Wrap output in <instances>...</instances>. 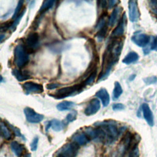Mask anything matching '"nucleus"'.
I'll list each match as a JSON object with an SVG mask.
<instances>
[{"instance_id":"obj_3","label":"nucleus","mask_w":157,"mask_h":157,"mask_svg":"<svg viewBox=\"0 0 157 157\" xmlns=\"http://www.w3.org/2000/svg\"><path fill=\"white\" fill-rule=\"evenodd\" d=\"M29 52L24 45L18 44L14 49V62L18 68H23L29 62Z\"/></svg>"},{"instance_id":"obj_37","label":"nucleus","mask_w":157,"mask_h":157,"mask_svg":"<svg viewBox=\"0 0 157 157\" xmlns=\"http://www.w3.org/2000/svg\"><path fill=\"white\" fill-rule=\"evenodd\" d=\"M144 81L147 85L153 84V83H155L157 82V77L156 76L149 77L147 78H145L144 79Z\"/></svg>"},{"instance_id":"obj_9","label":"nucleus","mask_w":157,"mask_h":157,"mask_svg":"<svg viewBox=\"0 0 157 157\" xmlns=\"http://www.w3.org/2000/svg\"><path fill=\"white\" fill-rule=\"evenodd\" d=\"M129 8V18L131 21L136 22L139 20L140 12L138 7L137 1H129L128 2Z\"/></svg>"},{"instance_id":"obj_32","label":"nucleus","mask_w":157,"mask_h":157,"mask_svg":"<svg viewBox=\"0 0 157 157\" xmlns=\"http://www.w3.org/2000/svg\"><path fill=\"white\" fill-rule=\"evenodd\" d=\"M25 11H26V10H25V9H23V12L20 13V15H19V16H18L15 20H14V21L12 22V26H11V27H10V29H15V28L17 27V26L18 25V24L19 23V22H20V19L21 18V17L23 16V15H24V13H25Z\"/></svg>"},{"instance_id":"obj_23","label":"nucleus","mask_w":157,"mask_h":157,"mask_svg":"<svg viewBox=\"0 0 157 157\" xmlns=\"http://www.w3.org/2000/svg\"><path fill=\"white\" fill-rule=\"evenodd\" d=\"M139 59L138 54L135 52H130L128 53L123 59V63L126 64H130L135 63Z\"/></svg>"},{"instance_id":"obj_45","label":"nucleus","mask_w":157,"mask_h":157,"mask_svg":"<svg viewBox=\"0 0 157 157\" xmlns=\"http://www.w3.org/2000/svg\"><path fill=\"white\" fill-rule=\"evenodd\" d=\"M2 80H3V77L0 75V82H2Z\"/></svg>"},{"instance_id":"obj_10","label":"nucleus","mask_w":157,"mask_h":157,"mask_svg":"<svg viewBox=\"0 0 157 157\" xmlns=\"http://www.w3.org/2000/svg\"><path fill=\"white\" fill-rule=\"evenodd\" d=\"M126 23V16L125 13H123V15L121 16L118 22V25L112 33V34H111L112 37L114 39H117L123 35L125 30Z\"/></svg>"},{"instance_id":"obj_24","label":"nucleus","mask_w":157,"mask_h":157,"mask_svg":"<svg viewBox=\"0 0 157 157\" xmlns=\"http://www.w3.org/2000/svg\"><path fill=\"white\" fill-rule=\"evenodd\" d=\"M75 105L74 102L69 101H64L59 103L56 105V108L59 111H64L71 110Z\"/></svg>"},{"instance_id":"obj_40","label":"nucleus","mask_w":157,"mask_h":157,"mask_svg":"<svg viewBox=\"0 0 157 157\" xmlns=\"http://www.w3.org/2000/svg\"><path fill=\"white\" fill-rule=\"evenodd\" d=\"M61 86V85L59 83H48L46 87L48 90H53L55 88H57L58 87H59Z\"/></svg>"},{"instance_id":"obj_20","label":"nucleus","mask_w":157,"mask_h":157,"mask_svg":"<svg viewBox=\"0 0 157 157\" xmlns=\"http://www.w3.org/2000/svg\"><path fill=\"white\" fill-rule=\"evenodd\" d=\"M0 135L7 140L12 138V132L9 127L2 121L0 120Z\"/></svg>"},{"instance_id":"obj_13","label":"nucleus","mask_w":157,"mask_h":157,"mask_svg":"<svg viewBox=\"0 0 157 157\" xmlns=\"http://www.w3.org/2000/svg\"><path fill=\"white\" fill-rule=\"evenodd\" d=\"M100 101L97 98L92 99L86 105L84 113L86 116H91L96 113L100 109Z\"/></svg>"},{"instance_id":"obj_43","label":"nucleus","mask_w":157,"mask_h":157,"mask_svg":"<svg viewBox=\"0 0 157 157\" xmlns=\"http://www.w3.org/2000/svg\"><path fill=\"white\" fill-rule=\"evenodd\" d=\"M55 157H69L68 156L61 153V152H59L58 151L57 153H56V156Z\"/></svg>"},{"instance_id":"obj_4","label":"nucleus","mask_w":157,"mask_h":157,"mask_svg":"<svg viewBox=\"0 0 157 157\" xmlns=\"http://www.w3.org/2000/svg\"><path fill=\"white\" fill-rule=\"evenodd\" d=\"M84 87L85 86L83 83L64 87L60 88L54 94H51L50 96L56 99H63L81 92Z\"/></svg>"},{"instance_id":"obj_16","label":"nucleus","mask_w":157,"mask_h":157,"mask_svg":"<svg viewBox=\"0 0 157 157\" xmlns=\"http://www.w3.org/2000/svg\"><path fill=\"white\" fill-rule=\"evenodd\" d=\"M12 74L19 82H23L31 78L30 74L27 71L21 70L20 69H13L12 71Z\"/></svg>"},{"instance_id":"obj_6","label":"nucleus","mask_w":157,"mask_h":157,"mask_svg":"<svg viewBox=\"0 0 157 157\" xmlns=\"http://www.w3.org/2000/svg\"><path fill=\"white\" fill-rule=\"evenodd\" d=\"M24 45L28 52H33L37 50L40 45L39 34L34 32L29 33L25 39Z\"/></svg>"},{"instance_id":"obj_39","label":"nucleus","mask_w":157,"mask_h":157,"mask_svg":"<svg viewBox=\"0 0 157 157\" xmlns=\"http://www.w3.org/2000/svg\"><path fill=\"white\" fill-rule=\"evenodd\" d=\"M124 109V105L121 103H116L112 105V109L115 111H119L123 110Z\"/></svg>"},{"instance_id":"obj_26","label":"nucleus","mask_w":157,"mask_h":157,"mask_svg":"<svg viewBox=\"0 0 157 157\" xmlns=\"http://www.w3.org/2000/svg\"><path fill=\"white\" fill-rule=\"evenodd\" d=\"M55 1L53 0H48V1H44L39 9V13H44L48 10L49 9L53 7L54 5Z\"/></svg>"},{"instance_id":"obj_35","label":"nucleus","mask_w":157,"mask_h":157,"mask_svg":"<svg viewBox=\"0 0 157 157\" xmlns=\"http://www.w3.org/2000/svg\"><path fill=\"white\" fill-rule=\"evenodd\" d=\"M149 7L151 12L157 15V0H152L148 1Z\"/></svg>"},{"instance_id":"obj_8","label":"nucleus","mask_w":157,"mask_h":157,"mask_svg":"<svg viewBox=\"0 0 157 157\" xmlns=\"http://www.w3.org/2000/svg\"><path fill=\"white\" fill-rule=\"evenodd\" d=\"M22 87L26 94L42 93L44 91L42 85L34 82H26L22 85Z\"/></svg>"},{"instance_id":"obj_44","label":"nucleus","mask_w":157,"mask_h":157,"mask_svg":"<svg viewBox=\"0 0 157 157\" xmlns=\"http://www.w3.org/2000/svg\"><path fill=\"white\" fill-rule=\"evenodd\" d=\"M6 37V35L4 34H0V42L2 41Z\"/></svg>"},{"instance_id":"obj_5","label":"nucleus","mask_w":157,"mask_h":157,"mask_svg":"<svg viewBox=\"0 0 157 157\" xmlns=\"http://www.w3.org/2000/svg\"><path fill=\"white\" fill-rule=\"evenodd\" d=\"M133 138L134 136L129 131H128L124 134L120 142L118 152L115 157H123L124 156L126 151L131 147L132 143L134 140Z\"/></svg>"},{"instance_id":"obj_15","label":"nucleus","mask_w":157,"mask_h":157,"mask_svg":"<svg viewBox=\"0 0 157 157\" xmlns=\"http://www.w3.org/2000/svg\"><path fill=\"white\" fill-rule=\"evenodd\" d=\"M65 127V123L63 121H61L59 120L53 119L48 122H47L45 131H48V129L50 128L55 131H60L63 130Z\"/></svg>"},{"instance_id":"obj_30","label":"nucleus","mask_w":157,"mask_h":157,"mask_svg":"<svg viewBox=\"0 0 157 157\" xmlns=\"http://www.w3.org/2000/svg\"><path fill=\"white\" fill-rule=\"evenodd\" d=\"M139 150L138 148L137 144H135L132 145V148L129 153L128 157H139Z\"/></svg>"},{"instance_id":"obj_47","label":"nucleus","mask_w":157,"mask_h":157,"mask_svg":"<svg viewBox=\"0 0 157 157\" xmlns=\"http://www.w3.org/2000/svg\"><path fill=\"white\" fill-rule=\"evenodd\" d=\"M0 120H1V119H0Z\"/></svg>"},{"instance_id":"obj_11","label":"nucleus","mask_w":157,"mask_h":157,"mask_svg":"<svg viewBox=\"0 0 157 157\" xmlns=\"http://www.w3.org/2000/svg\"><path fill=\"white\" fill-rule=\"evenodd\" d=\"M78 145L74 142H71L63 145L58 151L68 156L69 157H75L78 152Z\"/></svg>"},{"instance_id":"obj_22","label":"nucleus","mask_w":157,"mask_h":157,"mask_svg":"<svg viewBox=\"0 0 157 157\" xmlns=\"http://www.w3.org/2000/svg\"><path fill=\"white\" fill-rule=\"evenodd\" d=\"M10 148L13 153L18 157L20 156L24 151L23 145L17 141H13L10 143Z\"/></svg>"},{"instance_id":"obj_14","label":"nucleus","mask_w":157,"mask_h":157,"mask_svg":"<svg viewBox=\"0 0 157 157\" xmlns=\"http://www.w3.org/2000/svg\"><path fill=\"white\" fill-rule=\"evenodd\" d=\"M142 110L144 118H145L148 125L150 126H153L154 125L153 115L149 105L146 103H144L142 105Z\"/></svg>"},{"instance_id":"obj_19","label":"nucleus","mask_w":157,"mask_h":157,"mask_svg":"<svg viewBox=\"0 0 157 157\" xmlns=\"http://www.w3.org/2000/svg\"><path fill=\"white\" fill-rule=\"evenodd\" d=\"M48 49L54 53H60L66 48H67V44L63 42H55L48 45Z\"/></svg>"},{"instance_id":"obj_18","label":"nucleus","mask_w":157,"mask_h":157,"mask_svg":"<svg viewBox=\"0 0 157 157\" xmlns=\"http://www.w3.org/2000/svg\"><path fill=\"white\" fill-rule=\"evenodd\" d=\"M95 96L101 101L104 107H107L109 105L110 102V96L106 89L104 88H101L96 92Z\"/></svg>"},{"instance_id":"obj_7","label":"nucleus","mask_w":157,"mask_h":157,"mask_svg":"<svg viewBox=\"0 0 157 157\" xmlns=\"http://www.w3.org/2000/svg\"><path fill=\"white\" fill-rule=\"evenodd\" d=\"M24 113L26 120L31 123H39L44 120V115L37 113L31 107H26L24 109Z\"/></svg>"},{"instance_id":"obj_36","label":"nucleus","mask_w":157,"mask_h":157,"mask_svg":"<svg viewBox=\"0 0 157 157\" xmlns=\"http://www.w3.org/2000/svg\"><path fill=\"white\" fill-rule=\"evenodd\" d=\"M38 142H39V137H35L30 144V148L32 151H35L37 150V146H38Z\"/></svg>"},{"instance_id":"obj_41","label":"nucleus","mask_w":157,"mask_h":157,"mask_svg":"<svg viewBox=\"0 0 157 157\" xmlns=\"http://www.w3.org/2000/svg\"><path fill=\"white\" fill-rule=\"evenodd\" d=\"M151 50L157 52V36L154 38L151 45Z\"/></svg>"},{"instance_id":"obj_21","label":"nucleus","mask_w":157,"mask_h":157,"mask_svg":"<svg viewBox=\"0 0 157 157\" xmlns=\"http://www.w3.org/2000/svg\"><path fill=\"white\" fill-rule=\"evenodd\" d=\"M121 10H122V8L120 7H117L113 9V10L111 13L110 17L109 18L108 23H109V26H112L116 23V22L118 20L119 15L121 13Z\"/></svg>"},{"instance_id":"obj_33","label":"nucleus","mask_w":157,"mask_h":157,"mask_svg":"<svg viewBox=\"0 0 157 157\" xmlns=\"http://www.w3.org/2000/svg\"><path fill=\"white\" fill-rule=\"evenodd\" d=\"M7 124H9V128L12 129V132L15 134V136H17V137H21V138H22V139H23L24 140H25V137H24V136L22 135V134L21 133V131H20V130L18 128H17V127H15V126H13V125H12V124H9V123H7Z\"/></svg>"},{"instance_id":"obj_27","label":"nucleus","mask_w":157,"mask_h":157,"mask_svg":"<svg viewBox=\"0 0 157 157\" xmlns=\"http://www.w3.org/2000/svg\"><path fill=\"white\" fill-rule=\"evenodd\" d=\"M107 16V13H104L102 14V15L99 18L98 23L96 26V29H98V31L104 28V26H107L106 24V20H105V17Z\"/></svg>"},{"instance_id":"obj_25","label":"nucleus","mask_w":157,"mask_h":157,"mask_svg":"<svg viewBox=\"0 0 157 157\" xmlns=\"http://www.w3.org/2000/svg\"><path fill=\"white\" fill-rule=\"evenodd\" d=\"M123 93L122 88L119 82H115L114 85V89L113 91V98L114 100H117L119 98V97Z\"/></svg>"},{"instance_id":"obj_34","label":"nucleus","mask_w":157,"mask_h":157,"mask_svg":"<svg viewBox=\"0 0 157 157\" xmlns=\"http://www.w3.org/2000/svg\"><path fill=\"white\" fill-rule=\"evenodd\" d=\"M76 117H77V112L74 110L67 115L66 117V121L67 123L72 122L76 119Z\"/></svg>"},{"instance_id":"obj_12","label":"nucleus","mask_w":157,"mask_h":157,"mask_svg":"<svg viewBox=\"0 0 157 157\" xmlns=\"http://www.w3.org/2000/svg\"><path fill=\"white\" fill-rule=\"evenodd\" d=\"M131 40L139 47H144L149 43L150 36L145 33H137L132 36Z\"/></svg>"},{"instance_id":"obj_42","label":"nucleus","mask_w":157,"mask_h":157,"mask_svg":"<svg viewBox=\"0 0 157 157\" xmlns=\"http://www.w3.org/2000/svg\"><path fill=\"white\" fill-rule=\"evenodd\" d=\"M118 2H119V1H113V0L109 1L107 2V6H109V8H111V7H113L114 6H115L116 4L118 3Z\"/></svg>"},{"instance_id":"obj_2","label":"nucleus","mask_w":157,"mask_h":157,"mask_svg":"<svg viewBox=\"0 0 157 157\" xmlns=\"http://www.w3.org/2000/svg\"><path fill=\"white\" fill-rule=\"evenodd\" d=\"M97 131V140L105 144L113 143L118 138L120 131L113 121H104L94 124Z\"/></svg>"},{"instance_id":"obj_17","label":"nucleus","mask_w":157,"mask_h":157,"mask_svg":"<svg viewBox=\"0 0 157 157\" xmlns=\"http://www.w3.org/2000/svg\"><path fill=\"white\" fill-rule=\"evenodd\" d=\"M72 139L73 142L78 145H84L90 141V139L85 132L75 133L72 137Z\"/></svg>"},{"instance_id":"obj_38","label":"nucleus","mask_w":157,"mask_h":157,"mask_svg":"<svg viewBox=\"0 0 157 157\" xmlns=\"http://www.w3.org/2000/svg\"><path fill=\"white\" fill-rule=\"evenodd\" d=\"M12 25V23L11 22H6L0 25V32H3L6 31L7 29H10L11 26Z\"/></svg>"},{"instance_id":"obj_28","label":"nucleus","mask_w":157,"mask_h":157,"mask_svg":"<svg viewBox=\"0 0 157 157\" xmlns=\"http://www.w3.org/2000/svg\"><path fill=\"white\" fill-rule=\"evenodd\" d=\"M96 74H97V69H96V70H94V71H93V72L86 77V80L82 83L83 84V85L85 86H86V85H91V83H93V82H94V80H95Z\"/></svg>"},{"instance_id":"obj_29","label":"nucleus","mask_w":157,"mask_h":157,"mask_svg":"<svg viewBox=\"0 0 157 157\" xmlns=\"http://www.w3.org/2000/svg\"><path fill=\"white\" fill-rule=\"evenodd\" d=\"M23 2H24L23 1H19L18 2L17 6V7H16V8L15 9L14 13H13V14L12 15V18L13 20H15L22 12L21 9H22V7H23Z\"/></svg>"},{"instance_id":"obj_31","label":"nucleus","mask_w":157,"mask_h":157,"mask_svg":"<svg viewBox=\"0 0 157 157\" xmlns=\"http://www.w3.org/2000/svg\"><path fill=\"white\" fill-rule=\"evenodd\" d=\"M107 26H105L98 31V32L96 34V37H98V39H100V40L103 39L107 34Z\"/></svg>"},{"instance_id":"obj_46","label":"nucleus","mask_w":157,"mask_h":157,"mask_svg":"<svg viewBox=\"0 0 157 157\" xmlns=\"http://www.w3.org/2000/svg\"><path fill=\"white\" fill-rule=\"evenodd\" d=\"M23 157H30V155H26L24 156Z\"/></svg>"},{"instance_id":"obj_1","label":"nucleus","mask_w":157,"mask_h":157,"mask_svg":"<svg viewBox=\"0 0 157 157\" xmlns=\"http://www.w3.org/2000/svg\"><path fill=\"white\" fill-rule=\"evenodd\" d=\"M123 42L121 40L114 39L108 44L102 58V67L98 80L106 78L113 66L117 63L120 56Z\"/></svg>"}]
</instances>
